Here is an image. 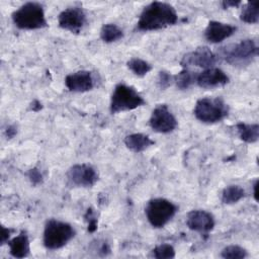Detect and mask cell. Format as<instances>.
<instances>
[{"label": "cell", "instance_id": "obj_19", "mask_svg": "<svg viewBox=\"0 0 259 259\" xmlns=\"http://www.w3.org/2000/svg\"><path fill=\"white\" fill-rule=\"evenodd\" d=\"M198 72L190 71L188 68H183L178 74L174 76V83L180 90H186L196 82Z\"/></svg>", "mask_w": 259, "mask_h": 259}, {"label": "cell", "instance_id": "obj_26", "mask_svg": "<svg viewBox=\"0 0 259 259\" xmlns=\"http://www.w3.org/2000/svg\"><path fill=\"white\" fill-rule=\"evenodd\" d=\"M174 82V76H172L167 71H160L157 78V84L160 89L165 90L168 87L171 86V84Z\"/></svg>", "mask_w": 259, "mask_h": 259}, {"label": "cell", "instance_id": "obj_17", "mask_svg": "<svg viewBox=\"0 0 259 259\" xmlns=\"http://www.w3.org/2000/svg\"><path fill=\"white\" fill-rule=\"evenodd\" d=\"M124 145L128 150H131L134 153H141L147 150L149 147L153 146L155 142L147 135L136 133L127 135L124 138Z\"/></svg>", "mask_w": 259, "mask_h": 259}, {"label": "cell", "instance_id": "obj_21", "mask_svg": "<svg viewBox=\"0 0 259 259\" xmlns=\"http://www.w3.org/2000/svg\"><path fill=\"white\" fill-rule=\"evenodd\" d=\"M240 20L248 24H255L259 21V8L257 1H249L243 6L240 13Z\"/></svg>", "mask_w": 259, "mask_h": 259}, {"label": "cell", "instance_id": "obj_18", "mask_svg": "<svg viewBox=\"0 0 259 259\" xmlns=\"http://www.w3.org/2000/svg\"><path fill=\"white\" fill-rule=\"evenodd\" d=\"M236 128L240 139L248 144L256 143L259 139V125L258 123L238 122Z\"/></svg>", "mask_w": 259, "mask_h": 259}, {"label": "cell", "instance_id": "obj_12", "mask_svg": "<svg viewBox=\"0 0 259 259\" xmlns=\"http://www.w3.org/2000/svg\"><path fill=\"white\" fill-rule=\"evenodd\" d=\"M186 226L193 232L207 234L213 230L215 221L213 215L207 210L193 209L187 213Z\"/></svg>", "mask_w": 259, "mask_h": 259}, {"label": "cell", "instance_id": "obj_27", "mask_svg": "<svg viewBox=\"0 0 259 259\" xmlns=\"http://www.w3.org/2000/svg\"><path fill=\"white\" fill-rule=\"evenodd\" d=\"M27 177L32 185H38V184L42 183V181H44L42 174L37 167H33V168L29 169L27 172Z\"/></svg>", "mask_w": 259, "mask_h": 259}, {"label": "cell", "instance_id": "obj_29", "mask_svg": "<svg viewBox=\"0 0 259 259\" xmlns=\"http://www.w3.org/2000/svg\"><path fill=\"white\" fill-rule=\"evenodd\" d=\"M13 232L12 229L10 228H5L4 226H2L1 228V245H4L5 243H7L10 239V235Z\"/></svg>", "mask_w": 259, "mask_h": 259}, {"label": "cell", "instance_id": "obj_2", "mask_svg": "<svg viewBox=\"0 0 259 259\" xmlns=\"http://www.w3.org/2000/svg\"><path fill=\"white\" fill-rule=\"evenodd\" d=\"M11 19L19 29L33 30L48 26L44 7L37 2H26L12 12Z\"/></svg>", "mask_w": 259, "mask_h": 259}, {"label": "cell", "instance_id": "obj_23", "mask_svg": "<svg viewBox=\"0 0 259 259\" xmlns=\"http://www.w3.org/2000/svg\"><path fill=\"white\" fill-rule=\"evenodd\" d=\"M126 66L138 77H144L152 70V65L140 58L130 59L126 62Z\"/></svg>", "mask_w": 259, "mask_h": 259}, {"label": "cell", "instance_id": "obj_22", "mask_svg": "<svg viewBox=\"0 0 259 259\" xmlns=\"http://www.w3.org/2000/svg\"><path fill=\"white\" fill-rule=\"evenodd\" d=\"M245 190L239 185H229L223 189L222 201L225 204H233L245 197Z\"/></svg>", "mask_w": 259, "mask_h": 259}, {"label": "cell", "instance_id": "obj_5", "mask_svg": "<svg viewBox=\"0 0 259 259\" xmlns=\"http://www.w3.org/2000/svg\"><path fill=\"white\" fill-rule=\"evenodd\" d=\"M258 55V47L254 39L245 38L237 44L220 48V56L232 66L248 65Z\"/></svg>", "mask_w": 259, "mask_h": 259}, {"label": "cell", "instance_id": "obj_4", "mask_svg": "<svg viewBox=\"0 0 259 259\" xmlns=\"http://www.w3.org/2000/svg\"><path fill=\"white\" fill-rule=\"evenodd\" d=\"M230 108L225 100L221 97H203L196 101L193 114L203 123H215L229 114Z\"/></svg>", "mask_w": 259, "mask_h": 259}, {"label": "cell", "instance_id": "obj_11", "mask_svg": "<svg viewBox=\"0 0 259 259\" xmlns=\"http://www.w3.org/2000/svg\"><path fill=\"white\" fill-rule=\"evenodd\" d=\"M215 62L217 56L214 55V53L208 47L202 46L185 54L180 61V65L182 68L195 66L203 68L205 70L208 68H212Z\"/></svg>", "mask_w": 259, "mask_h": 259}, {"label": "cell", "instance_id": "obj_20", "mask_svg": "<svg viewBox=\"0 0 259 259\" xmlns=\"http://www.w3.org/2000/svg\"><path fill=\"white\" fill-rule=\"evenodd\" d=\"M122 37H123L122 29L114 23L103 24L100 29V38L106 44L117 41Z\"/></svg>", "mask_w": 259, "mask_h": 259}, {"label": "cell", "instance_id": "obj_10", "mask_svg": "<svg viewBox=\"0 0 259 259\" xmlns=\"http://www.w3.org/2000/svg\"><path fill=\"white\" fill-rule=\"evenodd\" d=\"M87 22L86 13L81 7H68L58 15V24L62 29L79 33Z\"/></svg>", "mask_w": 259, "mask_h": 259}, {"label": "cell", "instance_id": "obj_25", "mask_svg": "<svg viewBox=\"0 0 259 259\" xmlns=\"http://www.w3.org/2000/svg\"><path fill=\"white\" fill-rule=\"evenodd\" d=\"M176 255L175 249L170 244H160L152 250V256L156 259H172Z\"/></svg>", "mask_w": 259, "mask_h": 259}, {"label": "cell", "instance_id": "obj_28", "mask_svg": "<svg viewBox=\"0 0 259 259\" xmlns=\"http://www.w3.org/2000/svg\"><path fill=\"white\" fill-rule=\"evenodd\" d=\"M85 220L88 223V232L93 233L97 229V219L95 217V213L92 208H88L87 212L85 214Z\"/></svg>", "mask_w": 259, "mask_h": 259}, {"label": "cell", "instance_id": "obj_15", "mask_svg": "<svg viewBox=\"0 0 259 259\" xmlns=\"http://www.w3.org/2000/svg\"><path fill=\"white\" fill-rule=\"evenodd\" d=\"M236 30L237 27L232 24L211 20L204 29V37L211 44H219L232 36Z\"/></svg>", "mask_w": 259, "mask_h": 259}, {"label": "cell", "instance_id": "obj_31", "mask_svg": "<svg viewBox=\"0 0 259 259\" xmlns=\"http://www.w3.org/2000/svg\"><path fill=\"white\" fill-rule=\"evenodd\" d=\"M241 4V1H232V0H225L221 2V5L224 9L231 8V7H238Z\"/></svg>", "mask_w": 259, "mask_h": 259}, {"label": "cell", "instance_id": "obj_3", "mask_svg": "<svg viewBox=\"0 0 259 259\" xmlns=\"http://www.w3.org/2000/svg\"><path fill=\"white\" fill-rule=\"evenodd\" d=\"M75 235V229L69 223L50 219L45 225L42 242L48 250H58L66 246Z\"/></svg>", "mask_w": 259, "mask_h": 259}, {"label": "cell", "instance_id": "obj_13", "mask_svg": "<svg viewBox=\"0 0 259 259\" xmlns=\"http://www.w3.org/2000/svg\"><path fill=\"white\" fill-rule=\"evenodd\" d=\"M230 82L229 76L220 68H208L197 74L196 84L203 89H212L227 85Z\"/></svg>", "mask_w": 259, "mask_h": 259}, {"label": "cell", "instance_id": "obj_7", "mask_svg": "<svg viewBox=\"0 0 259 259\" xmlns=\"http://www.w3.org/2000/svg\"><path fill=\"white\" fill-rule=\"evenodd\" d=\"M178 206L172 201L156 197L150 199L145 206V214L149 224L155 229L165 227L176 214Z\"/></svg>", "mask_w": 259, "mask_h": 259}, {"label": "cell", "instance_id": "obj_6", "mask_svg": "<svg viewBox=\"0 0 259 259\" xmlns=\"http://www.w3.org/2000/svg\"><path fill=\"white\" fill-rule=\"evenodd\" d=\"M144 97L133 87L124 83L115 85L110 98L109 110L112 114L134 110L145 105Z\"/></svg>", "mask_w": 259, "mask_h": 259}, {"label": "cell", "instance_id": "obj_24", "mask_svg": "<svg viewBox=\"0 0 259 259\" xmlns=\"http://www.w3.org/2000/svg\"><path fill=\"white\" fill-rule=\"evenodd\" d=\"M221 256L226 259H244L248 256V252L239 245H229L222 250Z\"/></svg>", "mask_w": 259, "mask_h": 259}, {"label": "cell", "instance_id": "obj_16", "mask_svg": "<svg viewBox=\"0 0 259 259\" xmlns=\"http://www.w3.org/2000/svg\"><path fill=\"white\" fill-rule=\"evenodd\" d=\"M9 246L10 255L14 258H24L27 257L30 251V244L28 235L25 231H21L19 235L10 239L7 242Z\"/></svg>", "mask_w": 259, "mask_h": 259}, {"label": "cell", "instance_id": "obj_8", "mask_svg": "<svg viewBox=\"0 0 259 259\" xmlns=\"http://www.w3.org/2000/svg\"><path fill=\"white\" fill-rule=\"evenodd\" d=\"M66 178L73 187H92L98 180V173L89 164H75L68 169Z\"/></svg>", "mask_w": 259, "mask_h": 259}, {"label": "cell", "instance_id": "obj_33", "mask_svg": "<svg viewBox=\"0 0 259 259\" xmlns=\"http://www.w3.org/2000/svg\"><path fill=\"white\" fill-rule=\"evenodd\" d=\"M257 188H258V179L255 180L254 184H253V195H254V198L255 200L257 201L258 200V196H257Z\"/></svg>", "mask_w": 259, "mask_h": 259}, {"label": "cell", "instance_id": "obj_1", "mask_svg": "<svg viewBox=\"0 0 259 259\" xmlns=\"http://www.w3.org/2000/svg\"><path fill=\"white\" fill-rule=\"evenodd\" d=\"M176 9L169 3L154 1L142 10L137 28L141 31L159 30L177 23Z\"/></svg>", "mask_w": 259, "mask_h": 259}, {"label": "cell", "instance_id": "obj_9", "mask_svg": "<svg viewBox=\"0 0 259 259\" xmlns=\"http://www.w3.org/2000/svg\"><path fill=\"white\" fill-rule=\"evenodd\" d=\"M149 124L156 133L169 134L177 127V119L167 104H158L151 113Z\"/></svg>", "mask_w": 259, "mask_h": 259}, {"label": "cell", "instance_id": "obj_14", "mask_svg": "<svg viewBox=\"0 0 259 259\" xmlns=\"http://www.w3.org/2000/svg\"><path fill=\"white\" fill-rule=\"evenodd\" d=\"M65 85L71 92L83 93L93 89L94 78L90 71L81 70L67 75Z\"/></svg>", "mask_w": 259, "mask_h": 259}, {"label": "cell", "instance_id": "obj_32", "mask_svg": "<svg viewBox=\"0 0 259 259\" xmlns=\"http://www.w3.org/2000/svg\"><path fill=\"white\" fill-rule=\"evenodd\" d=\"M41 108H42L41 103H40L38 100H36V99H34V100L31 102V104H30V110H32V111H34V112L39 111Z\"/></svg>", "mask_w": 259, "mask_h": 259}, {"label": "cell", "instance_id": "obj_30", "mask_svg": "<svg viewBox=\"0 0 259 259\" xmlns=\"http://www.w3.org/2000/svg\"><path fill=\"white\" fill-rule=\"evenodd\" d=\"M17 134V127L14 124H10L5 130V136L7 139H12Z\"/></svg>", "mask_w": 259, "mask_h": 259}]
</instances>
